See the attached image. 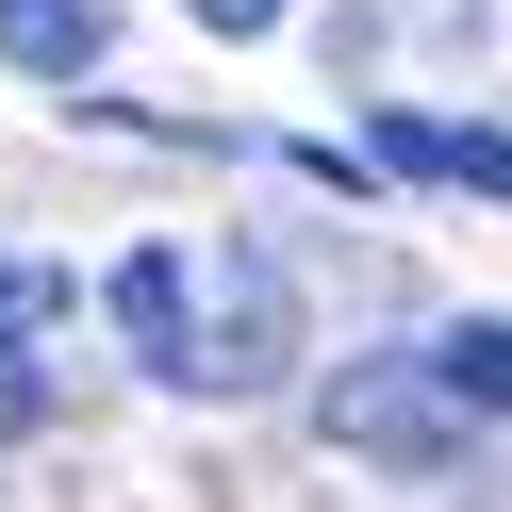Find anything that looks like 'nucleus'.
I'll return each mask as SVG.
<instances>
[{"label":"nucleus","mask_w":512,"mask_h":512,"mask_svg":"<svg viewBox=\"0 0 512 512\" xmlns=\"http://www.w3.org/2000/svg\"><path fill=\"white\" fill-rule=\"evenodd\" d=\"M100 50H116V0H0V67L50 83V100H83Z\"/></svg>","instance_id":"obj_4"},{"label":"nucleus","mask_w":512,"mask_h":512,"mask_svg":"<svg viewBox=\"0 0 512 512\" xmlns=\"http://www.w3.org/2000/svg\"><path fill=\"white\" fill-rule=\"evenodd\" d=\"M314 430H331L347 463H380V479H446V463H463V413L430 397L413 347H364L347 380H314Z\"/></svg>","instance_id":"obj_1"},{"label":"nucleus","mask_w":512,"mask_h":512,"mask_svg":"<svg viewBox=\"0 0 512 512\" xmlns=\"http://www.w3.org/2000/svg\"><path fill=\"white\" fill-rule=\"evenodd\" d=\"M116 331H133V364L166 380V397H199V265H182V248H133V265H116Z\"/></svg>","instance_id":"obj_3"},{"label":"nucleus","mask_w":512,"mask_h":512,"mask_svg":"<svg viewBox=\"0 0 512 512\" xmlns=\"http://www.w3.org/2000/svg\"><path fill=\"white\" fill-rule=\"evenodd\" d=\"M265 380H298V298H281L265 248H215V281H199V397H265Z\"/></svg>","instance_id":"obj_2"},{"label":"nucleus","mask_w":512,"mask_h":512,"mask_svg":"<svg viewBox=\"0 0 512 512\" xmlns=\"http://www.w3.org/2000/svg\"><path fill=\"white\" fill-rule=\"evenodd\" d=\"M364 166H397V182H463V199H512V133H479V116H380Z\"/></svg>","instance_id":"obj_5"},{"label":"nucleus","mask_w":512,"mask_h":512,"mask_svg":"<svg viewBox=\"0 0 512 512\" xmlns=\"http://www.w3.org/2000/svg\"><path fill=\"white\" fill-rule=\"evenodd\" d=\"M17 430H50V364H34V347H0V446H17Z\"/></svg>","instance_id":"obj_7"},{"label":"nucleus","mask_w":512,"mask_h":512,"mask_svg":"<svg viewBox=\"0 0 512 512\" xmlns=\"http://www.w3.org/2000/svg\"><path fill=\"white\" fill-rule=\"evenodd\" d=\"M50 314H67V281H50V265H0V347H17V331H50Z\"/></svg>","instance_id":"obj_8"},{"label":"nucleus","mask_w":512,"mask_h":512,"mask_svg":"<svg viewBox=\"0 0 512 512\" xmlns=\"http://www.w3.org/2000/svg\"><path fill=\"white\" fill-rule=\"evenodd\" d=\"M182 17H199V34H265L281 0H182Z\"/></svg>","instance_id":"obj_9"},{"label":"nucleus","mask_w":512,"mask_h":512,"mask_svg":"<svg viewBox=\"0 0 512 512\" xmlns=\"http://www.w3.org/2000/svg\"><path fill=\"white\" fill-rule=\"evenodd\" d=\"M413 364H430V397L479 430V413H512V314H446V331L413 347Z\"/></svg>","instance_id":"obj_6"}]
</instances>
